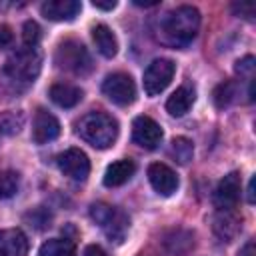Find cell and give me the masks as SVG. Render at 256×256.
<instances>
[{
  "mask_svg": "<svg viewBox=\"0 0 256 256\" xmlns=\"http://www.w3.org/2000/svg\"><path fill=\"white\" fill-rule=\"evenodd\" d=\"M200 28V12L194 6H178L170 10L162 20H160V42L174 46V48H184L188 46Z\"/></svg>",
  "mask_w": 256,
  "mask_h": 256,
  "instance_id": "1",
  "label": "cell"
},
{
  "mask_svg": "<svg viewBox=\"0 0 256 256\" xmlns=\"http://www.w3.org/2000/svg\"><path fill=\"white\" fill-rule=\"evenodd\" d=\"M78 136L98 150L110 148L118 138V122L106 112H88L76 122Z\"/></svg>",
  "mask_w": 256,
  "mask_h": 256,
  "instance_id": "2",
  "label": "cell"
},
{
  "mask_svg": "<svg viewBox=\"0 0 256 256\" xmlns=\"http://www.w3.org/2000/svg\"><path fill=\"white\" fill-rule=\"evenodd\" d=\"M40 66H42V56L36 48H24L14 52L4 66V72L10 80L14 82H24L30 84L34 82V78L40 74Z\"/></svg>",
  "mask_w": 256,
  "mask_h": 256,
  "instance_id": "3",
  "label": "cell"
},
{
  "mask_svg": "<svg viewBox=\"0 0 256 256\" xmlns=\"http://www.w3.org/2000/svg\"><path fill=\"white\" fill-rule=\"evenodd\" d=\"M56 64L72 74H88L92 70V58L88 54V50L76 42V40H64L58 44L56 48V56H54Z\"/></svg>",
  "mask_w": 256,
  "mask_h": 256,
  "instance_id": "4",
  "label": "cell"
},
{
  "mask_svg": "<svg viewBox=\"0 0 256 256\" xmlns=\"http://www.w3.org/2000/svg\"><path fill=\"white\" fill-rule=\"evenodd\" d=\"M174 72H176V64L170 58H156V60H152L148 64V68L144 70V76H142L144 92L148 96H158L172 82Z\"/></svg>",
  "mask_w": 256,
  "mask_h": 256,
  "instance_id": "5",
  "label": "cell"
},
{
  "mask_svg": "<svg viewBox=\"0 0 256 256\" xmlns=\"http://www.w3.org/2000/svg\"><path fill=\"white\" fill-rule=\"evenodd\" d=\"M102 92L116 106H128L136 100V84L132 76L126 72L108 74L102 82Z\"/></svg>",
  "mask_w": 256,
  "mask_h": 256,
  "instance_id": "6",
  "label": "cell"
},
{
  "mask_svg": "<svg viewBox=\"0 0 256 256\" xmlns=\"http://www.w3.org/2000/svg\"><path fill=\"white\" fill-rule=\"evenodd\" d=\"M56 164H58V168L64 176H68L70 180H76V182L86 180L88 174H90V160L80 148L64 150L62 154H58Z\"/></svg>",
  "mask_w": 256,
  "mask_h": 256,
  "instance_id": "7",
  "label": "cell"
},
{
  "mask_svg": "<svg viewBox=\"0 0 256 256\" xmlns=\"http://www.w3.org/2000/svg\"><path fill=\"white\" fill-rule=\"evenodd\" d=\"M164 138V132L150 116H136L132 122V140L144 150H156Z\"/></svg>",
  "mask_w": 256,
  "mask_h": 256,
  "instance_id": "8",
  "label": "cell"
},
{
  "mask_svg": "<svg viewBox=\"0 0 256 256\" xmlns=\"http://www.w3.org/2000/svg\"><path fill=\"white\" fill-rule=\"evenodd\" d=\"M148 180H150V186L160 194V196H172L176 190H178V176L176 172L162 164V162H152L148 166Z\"/></svg>",
  "mask_w": 256,
  "mask_h": 256,
  "instance_id": "9",
  "label": "cell"
},
{
  "mask_svg": "<svg viewBox=\"0 0 256 256\" xmlns=\"http://www.w3.org/2000/svg\"><path fill=\"white\" fill-rule=\"evenodd\" d=\"M240 200V174H226L214 190V206L218 210H232Z\"/></svg>",
  "mask_w": 256,
  "mask_h": 256,
  "instance_id": "10",
  "label": "cell"
},
{
  "mask_svg": "<svg viewBox=\"0 0 256 256\" xmlns=\"http://www.w3.org/2000/svg\"><path fill=\"white\" fill-rule=\"evenodd\" d=\"M60 134V122L54 114H50L48 110H38L32 122V140L36 144H48L52 140H56Z\"/></svg>",
  "mask_w": 256,
  "mask_h": 256,
  "instance_id": "11",
  "label": "cell"
},
{
  "mask_svg": "<svg viewBox=\"0 0 256 256\" xmlns=\"http://www.w3.org/2000/svg\"><path fill=\"white\" fill-rule=\"evenodd\" d=\"M80 10L82 4L78 0H48L40 6L42 16L52 22H70L80 14Z\"/></svg>",
  "mask_w": 256,
  "mask_h": 256,
  "instance_id": "12",
  "label": "cell"
},
{
  "mask_svg": "<svg viewBox=\"0 0 256 256\" xmlns=\"http://www.w3.org/2000/svg\"><path fill=\"white\" fill-rule=\"evenodd\" d=\"M0 256H28V238L18 228L0 230Z\"/></svg>",
  "mask_w": 256,
  "mask_h": 256,
  "instance_id": "13",
  "label": "cell"
},
{
  "mask_svg": "<svg viewBox=\"0 0 256 256\" xmlns=\"http://www.w3.org/2000/svg\"><path fill=\"white\" fill-rule=\"evenodd\" d=\"M212 228L214 234L222 240V242H230L242 228V218L236 216L232 210H218V214L212 220Z\"/></svg>",
  "mask_w": 256,
  "mask_h": 256,
  "instance_id": "14",
  "label": "cell"
},
{
  "mask_svg": "<svg viewBox=\"0 0 256 256\" xmlns=\"http://www.w3.org/2000/svg\"><path fill=\"white\" fill-rule=\"evenodd\" d=\"M194 100H196V90H194V86L182 84V86L176 88V90L172 92V96L166 100V110H168L170 116L180 118V116H184V114L192 108Z\"/></svg>",
  "mask_w": 256,
  "mask_h": 256,
  "instance_id": "15",
  "label": "cell"
},
{
  "mask_svg": "<svg viewBox=\"0 0 256 256\" xmlns=\"http://www.w3.org/2000/svg\"><path fill=\"white\" fill-rule=\"evenodd\" d=\"M134 172H136V164L132 160H128V158L116 160V162L108 164V168L104 172V186H108V188L122 186L124 182H128L132 178Z\"/></svg>",
  "mask_w": 256,
  "mask_h": 256,
  "instance_id": "16",
  "label": "cell"
},
{
  "mask_svg": "<svg viewBox=\"0 0 256 256\" xmlns=\"http://www.w3.org/2000/svg\"><path fill=\"white\" fill-rule=\"evenodd\" d=\"M48 94H50V100H52L56 106H60V108H72V106H76V104L82 100V96H84V92H82L78 86L68 84V82L52 84Z\"/></svg>",
  "mask_w": 256,
  "mask_h": 256,
  "instance_id": "17",
  "label": "cell"
},
{
  "mask_svg": "<svg viewBox=\"0 0 256 256\" xmlns=\"http://www.w3.org/2000/svg\"><path fill=\"white\" fill-rule=\"evenodd\" d=\"M92 40L96 44V50L104 58H114L116 56V52H118V40H116V34L112 32L110 26H106V24L92 26Z\"/></svg>",
  "mask_w": 256,
  "mask_h": 256,
  "instance_id": "18",
  "label": "cell"
},
{
  "mask_svg": "<svg viewBox=\"0 0 256 256\" xmlns=\"http://www.w3.org/2000/svg\"><path fill=\"white\" fill-rule=\"evenodd\" d=\"M128 228H130V220H128V216L124 214V212H120V210H112V214L106 218V222L102 224V230H104V234L108 236V240L110 242H116V244H120V242H124V238H126V234H128Z\"/></svg>",
  "mask_w": 256,
  "mask_h": 256,
  "instance_id": "19",
  "label": "cell"
},
{
  "mask_svg": "<svg viewBox=\"0 0 256 256\" xmlns=\"http://www.w3.org/2000/svg\"><path fill=\"white\" fill-rule=\"evenodd\" d=\"M164 246L172 254H186L194 246V234L188 230H172L164 238Z\"/></svg>",
  "mask_w": 256,
  "mask_h": 256,
  "instance_id": "20",
  "label": "cell"
},
{
  "mask_svg": "<svg viewBox=\"0 0 256 256\" xmlns=\"http://www.w3.org/2000/svg\"><path fill=\"white\" fill-rule=\"evenodd\" d=\"M38 256H76V246L68 238H50L40 246Z\"/></svg>",
  "mask_w": 256,
  "mask_h": 256,
  "instance_id": "21",
  "label": "cell"
},
{
  "mask_svg": "<svg viewBox=\"0 0 256 256\" xmlns=\"http://www.w3.org/2000/svg\"><path fill=\"white\" fill-rule=\"evenodd\" d=\"M236 94H238V86H236V82H232V80H224V82H220L216 88H214V92H212V100H214V106L216 108H226V106H230L234 100H236Z\"/></svg>",
  "mask_w": 256,
  "mask_h": 256,
  "instance_id": "22",
  "label": "cell"
},
{
  "mask_svg": "<svg viewBox=\"0 0 256 256\" xmlns=\"http://www.w3.org/2000/svg\"><path fill=\"white\" fill-rule=\"evenodd\" d=\"M24 126V116L22 112H14V110H6L0 114V134L4 136H14L20 132V128Z\"/></svg>",
  "mask_w": 256,
  "mask_h": 256,
  "instance_id": "23",
  "label": "cell"
},
{
  "mask_svg": "<svg viewBox=\"0 0 256 256\" xmlns=\"http://www.w3.org/2000/svg\"><path fill=\"white\" fill-rule=\"evenodd\" d=\"M170 152L172 156L176 158V162L180 164H188L192 160V154H194V146H192V140L184 138V136H178L172 140V146H170Z\"/></svg>",
  "mask_w": 256,
  "mask_h": 256,
  "instance_id": "24",
  "label": "cell"
},
{
  "mask_svg": "<svg viewBox=\"0 0 256 256\" xmlns=\"http://www.w3.org/2000/svg\"><path fill=\"white\" fill-rule=\"evenodd\" d=\"M18 184H20V178L16 172L0 170V200L12 198L18 192Z\"/></svg>",
  "mask_w": 256,
  "mask_h": 256,
  "instance_id": "25",
  "label": "cell"
},
{
  "mask_svg": "<svg viewBox=\"0 0 256 256\" xmlns=\"http://www.w3.org/2000/svg\"><path fill=\"white\" fill-rule=\"evenodd\" d=\"M42 38V30L34 20H26L22 26V42L26 48H36Z\"/></svg>",
  "mask_w": 256,
  "mask_h": 256,
  "instance_id": "26",
  "label": "cell"
},
{
  "mask_svg": "<svg viewBox=\"0 0 256 256\" xmlns=\"http://www.w3.org/2000/svg\"><path fill=\"white\" fill-rule=\"evenodd\" d=\"M234 70H236L240 76L252 78V72H254V58H252V56H244L242 60H238V62H236Z\"/></svg>",
  "mask_w": 256,
  "mask_h": 256,
  "instance_id": "27",
  "label": "cell"
},
{
  "mask_svg": "<svg viewBox=\"0 0 256 256\" xmlns=\"http://www.w3.org/2000/svg\"><path fill=\"white\" fill-rule=\"evenodd\" d=\"M42 212V208H36L34 212H30V214H26V218H30V226H36L38 230H42V228H46V226H50L48 222H50V214H44L42 218L38 216Z\"/></svg>",
  "mask_w": 256,
  "mask_h": 256,
  "instance_id": "28",
  "label": "cell"
},
{
  "mask_svg": "<svg viewBox=\"0 0 256 256\" xmlns=\"http://www.w3.org/2000/svg\"><path fill=\"white\" fill-rule=\"evenodd\" d=\"M232 10L236 16H242L246 20H252V16H254V4L252 2H240V4L236 2V4H232Z\"/></svg>",
  "mask_w": 256,
  "mask_h": 256,
  "instance_id": "29",
  "label": "cell"
},
{
  "mask_svg": "<svg viewBox=\"0 0 256 256\" xmlns=\"http://www.w3.org/2000/svg\"><path fill=\"white\" fill-rule=\"evenodd\" d=\"M14 40V34H12V28L6 26V24H0V48H6L10 46Z\"/></svg>",
  "mask_w": 256,
  "mask_h": 256,
  "instance_id": "30",
  "label": "cell"
},
{
  "mask_svg": "<svg viewBox=\"0 0 256 256\" xmlns=\"http://www.w3.org/2000/svg\"><path fill=\"white\" fill-rule=\"evenodd\" d=\"M84 256H108L98 244H88L86 248H84Z\"/></svg>",
  "mask_w": 256,
  "mask_h": 256,
  "instance_id": "31",
  "label": "cell"
},
{
  "mask_svg": "<svg viewBox=\"0 0 256 256\" xmlns=\"http://www.w3.org/2000/svg\"><path fill=\"white\" fill-rule=\"evenodd\" d=\"M238 256H256V248H254V242H252V240H248V242H246V244L240 248Z\"/></svg>",
  "mask_w": 256,
  "mask_h": 256,
  "instance_id": "32",
  "label": "cell"
},
{
  "mask_svg": "<svg viewBox=\"0 0 256 256\" xmlns=\"http://www.w3.org/2000/svg\"><path fill=\"white\" fill-rule=\"evenodd\" d=\"M92 6H94V8H98V10H114V8H116V2H114V0H110V2L94 0V2H92Z\"/></svg>",
  "mask_w": 256,
  "mask_h": 256,
  "instance_id": "33",
  "label": "cell"
},
{
  "mask_svg": "<svg viewBox=\"0 0 256 256\" xmlns=\"http://www.w3.org/2000/svg\"><path fill=\"white\" fill-rule=\"evenodd\" d=\"M248 204H254V178H250V182H248Z\"/></svg>",
  "mask_w": 256,
  "mask_h": 256,
  "instance_id": "34",
  "label": "cell"
},
{
  "mask_svg": "<svg viewBox=\"0 0 256 256\" xmlns=\"http://www.w3.org/2000/svg\"><path fill=\"white\" fill-rule=\"evenodd\" d=\"M134 4H136V6H156L158 2H156V0H152V2H138V0H134Z\"/></svg>",
  "mask_w": 256,
  "mask_h": 256,
  "instance_id": "35",
  "label": "cell"
}]
</instances>
